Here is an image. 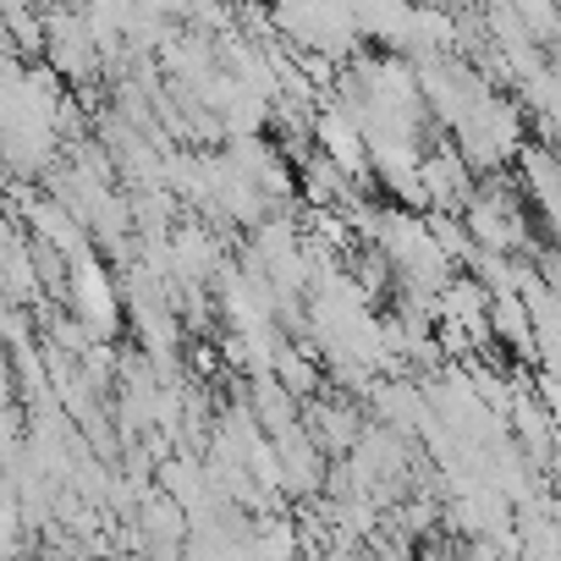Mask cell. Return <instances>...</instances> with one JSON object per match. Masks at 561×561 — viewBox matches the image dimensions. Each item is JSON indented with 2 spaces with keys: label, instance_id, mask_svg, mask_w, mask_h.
Wrapping results in <instances>:
<instances>
[{
  "label": "cell",
  "instance_id": "6da1fadb",
  "mask_svg": "<svg viewBox=\"0 0 561 561\" xmlns=\"http://www.w3.org/2000/svg\"><path fill=\"white\" fill-rule=\"evenodd\" d=\"M67 298H72V320L78 325H89L94 336L100 331H111V320H116V287H111V275L94 264V253H83V259H72L67 264Z\"/></svg>",
  "mask_w": 561,
  "mask_h": 561
}]
</instances>
